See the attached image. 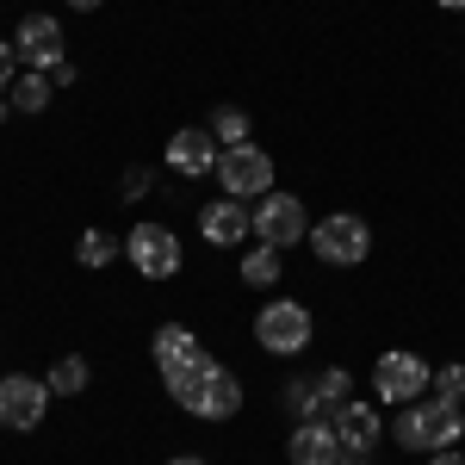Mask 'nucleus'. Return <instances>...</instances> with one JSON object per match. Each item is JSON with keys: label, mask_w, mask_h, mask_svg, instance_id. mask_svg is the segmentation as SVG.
Here are the masks:
<instances>
[{"label": "nucleus", "mask_w": 465, "mask_h": 465, "mask_svg": "<svg viewBox=\"0 0 465 465\" xmlns=\"http://www.w3.org/2000/svg\"><path fill=\"white\" fill-rule=\"evenodd\" d=\"M311 335H317V322H311V311L298 304V298H267L261 304V317H254V341H261V354H304L311 348Z\"/></svg>", "instance_id": "3"}, {"label": "nucleus", "mask_w": 465, "mask_h": 465, "mask_svg": "<svg viewBox=\"0 0 465 465\" xmlns=\"http://www.w3.org/2000/svg\"><path fill=\"white\" fill-rule=\"evenodd\" d=\"M168 397H174L186 416H199V422H230L236 410H242V379L230 372V366H217L212 354L199 360V366H180L162 379Z\"/></svg>", "instance_id": "1"}, {"label": "nucleus", "mask_w": 465, "mask_h": 465, "mask_svg": "<svg viewBox=\"0 0 465 465\" xmlns=\"http://www.w3.org/2000/svg\"><path fill=\"white\" fill-rule=\"evenodd\" d=\"M236 280H242V286H280V249H267V242H254L249 254H242V261H236Z\"/></svg>", "instance_id": "17"}, {"label": "nucleus", "mask_w": 465, "mask_h": 465, "mask_svg": "<svg viewBox=\"0 0 465 465\" xmlns=\"http://www.w3.org/2000/svg\"><path fill=\"white\" fill-rule=\"evenodd\" d=\"M335 465H372V453H341Z\"/></svg>", "instance_id": "28"}, {"label": "nucleus", "mask_w": 465, "mask_h": 465, "mask_svg": "<svg viewBox=\"0 0 465 465\" xmlns=\"http://www.w3.org/2000/svg\"><path fill=\"white\" fill-rule=\"evenodd\" d=\"M149 186H155V168L137 162V168H124V180H118V199H124V205H137V199H149Z\"/></svg>", "instance_id": "23"}, {"label": "nucleus", "mask_w": 465, "mask_h": 465, "mask_svg": "<svg viewBox=\"0 0 465 465\" xmlns=\"http://www.w3.org/2000/svg\"><path fill=\"white\" fill-rule=\"evenodd\" d=\"M13 50H19V69L50 74L56 63H69L63 19H56V13H25V19H19V32H13Z\"/></svg>", "instance_id": "10"}, {"label": "nucleus", "mask_w": 465, "mask_h": 465, "mask_svg": "<svg viewBox=\"0 0 465 465\" xmlns=\"http://www.w3.org/2000/svg\"><path fill=\"white\" fill-rule=\"evenodd\" d=\"M254 242H267V249H298V242H311V212H304V199L298 193H267V199H254Z\"/></svg>", "instance_id": "4"}, {"label": "nucleus", "mask_w": 465, "mask_h": 465, "mask_svg": "<svg viewBox=\"0 0 465 465\" xmlns=\"http://www.w3.org/2000/svg\"><path fill=\"white\" fill-rule=\"evenodd\" d=\"M168 465H212V460H199V453H174Z\"/></svg>", "instance_id": "29"}, {"label": "nucleus", "mask_w": 465, "mask_h": 465, "mask_svg": "<svg viewBox=\"0 0 465 465\" xmlns=\"http://www.w3.org/2000/svg\"><path fill=\"white\" fill-rule=\"evenodd\" d=\"M217 186H223V199H267L273 193V155L254 143H236L217 155Z\"/></svg>", "instance_id": "6"}, {"label": "nucleus", "mask_w": 465, "mask_h": 465, "mask_svg": "<svg viewBox=\"0 0 465 465\" xmlns=\"http://www.w3.org/2000/svg\"><path fill=\"white\" fill-rule=\"evenodd\" d=\"M465 434V416L460 403H447V397H416V403H403L391 422V440L403 453H440V447H460Z\"/></svg>", "instance_id": "2"}, {"label": "nucleus", "mask_w": 465, "mask_h": 465, "mask_svg": "<svg viewBox=\"0 0 465 465\" xmlns=\"http://www.w3.org/2000/svg\"><path fill=\"white\" fill-rule=\"evenodd\" d=\"M50 379H32V372H0V429L6 434H32L50 410Z\"/></svg>", "instance_id": "9"}, {"label": "nucleus", "mask_w": 465, "mask_h": 465, "mask_svg": "<svg viewBox=\"0 0 465 465\" xmlns=\"http://www.w3.org/2000/svg\"><path fill=\"white\" fill-rule=\"evenodd\" d=\"M429 465H465L460 447H440V453H429Z\"/></svg>", "instance_id": "26"}, {"label": "nucleus", "mask_w": 465, "mask_h": 465, "mask_svg": "<svg viewBox=\"0 0 465 465\" xmlns=\"http://www.w3.org/2000/svg\"><path fill=\"white\" fill-rule=\"evenodd\" d=\"M329 422H335V434H341V453H372V447L385 440L379 410H372V403H360V397H348L341 410H329Z\"/></svg>", "instance_id": "14"}, {"label": "nucleus", "mask_w": 465, "mask_h": 465, "mask_svg": "<svg viewBox=\"0 0 465 465\" xmlns=\"http://www.w3.org/2000/svg\"><path fill=\"white\" fill-rule=\"evenodd\" d=\"M149 360H155V372L168 379V372H180V366H199L205 348H199V335H193L186 322H162V329L149 335Z\"/></svg>", "instance_id": "15"}, {"label": "nucleus", "mask_w": 465, "mask_h": 465, "mask_svg": "<svg viewBox=\"0 0 465 465\" xmlns=\"http://www.w3.org/2000/svg\"><path fill=\"white\" fill-rule=\"evenodd\" d=\"M118 249H124V242H118L112 230H81V242H74V261H81L87 273H100V267H112V261H118Z\"/></svg>", "instance_id": "18"}, {"label": "nucleus", "mask_w": 465, "mask_h": 465, "mask_svg": "<svg viewBox=\"0 0 465 465\" xmlns=\"http://www.w3.org/2000/svg\"><path fill=\"white\" fill-rule=\"evenodd\" d=\"M19 81V50H13V37H0V87H13Z\"/></svg>", "instance_id": "25"}, {"label": "nucleus", "mask_w": 465, "mask_h": 465, "mask_svg": "<svg viewBox=\"0 0 465 465\" xmlns=\"http://www.w3.org/2000/svg\"><path fill=\"white\" fill-rule=\"evenodd\" d=\"M124 261H131L143 280H174L180 267H186V249H180V236L168 223H137V230L124 236Z\"/></svg>", "instance_id": "7"}, {"label": "nucleus", "mask_w": 465, "mask_h": 465, "mask_svg": "<svg viewBox=\"0 0 465 465\" xmlns=\"http://www.w3.org/2000/svg\"><path fill=\"white\" fill-rule=\"evenodd\" d=\"M434 6H440V13H465V0H434Z\"/></svg>", "instance_id": "30"}, {"label": "nucleus", "mask_w": 465, "mask_h": 465, "mask_svg": "<svg viewBox=\"0 0 465 465\" xmlns=\"http://www.w3.org/2000/svg\"><path fill=\"white\" fill-rule=\"evenodd\" d=\"M286 460L292 465H335L341 460V434H335V422H329V416L298 422V429L286 434Z\"/></svg>", "instance_id": "13"}, {"label": "nucleus", "mask_w": 465, "mask_h": 465, "mask_svg": "<svg viewBox=\"0 0 465 465\" xmlns=\"http://www.w3.org/2000/svg\"><path fill=\"white\" fill-rule=\"evenodd\" d=\"M199 236H205L212 249H242L254 236V212L242 199H212V205L199 212Z\"/></svg>", "instance_id": "12"}, {"label": "nucleus", "mask_w": 465, "mask_h": 465, "mask_svg": "<svg viewBox=\"0 0 465 465\" xmlns=\"http://www.w3.org/2000/svg\"><path fill=\"white\" fill-rule=\"evenodd\" d=\"M286 410L298 416V422L322 416V403H317V379H286Z\"/></svg>", "instance_id": "22"}, {"label": "nucleus", "mask_w": 465, "mask_h": 465, "mask_svg": "<svg viewBox=\"0 0 465 465\" xmlns=\"http://www.w3.org/2000/svg\"><path fill=\"white\" fill-rule=\"evenodd\" d=\"M217 155H223V143H217L212 131H199V124H186V131H174V137H168V168H174L180 180L217 174Z\"/></svg>", "instance_id": "11"}, {"label": "nucleus", "mask_w": 465, "mask_h": 465, "mask_svg": "<svg viewBox=\"0 0 465 465\" xmlns=\"http://www.w3.org/2000/svg\"><path fill=\"white\" fill-rule=\"evenodd\" d=\"M106 0H69V13H100Z\"/></svg>", "instance_id": "27"}, {"label": "nucleus", "mask_w": 465, "mask_h": 465, "mask_svg": "<svg viewBox=\"0 0 465 465\" xmlns=\"http://www.w3.org/2000/svg\"><path fill=\"white\" fill-rule=\"evenodd\" d=\"M434 385V366L422 354H410V348H391V354H379V366H372V391H379V403H416V397H429Z\"/></svg>", "instance_id": "5"}, {"label": "nucleus", "mask_w": 465, "mask_h": 465, "mask_svg": "<svg viewBox=\"0 0 465 465\" xmlns=\"http://www.w3.org/2000/svg\"><path fill=\"white\" fill-rule=\"evenodd\" d=\"M429 391H434V397H447V403H460V397H465V366H440Z\"/></svg>", "instance_id": "24"}, {"label": "nucleus", "mask_w": 465, "mask_h": 465, "mask_svg": "<svg viewBox=\"0 0 465 465\" xmlns=\"http://www.w3.org/2000/svg\"><path fill=\"white\" fill-rule=\"evenodd\" d=\"M6 100H13V112H50V100H56V81L37 69H19V81L6 87Z\"/></svg>", "instance_id": "16"}, {"label": "nucleus", "mask_w": 465, "mask_h": 465, "mask_svg": "<svg viewBox=\"0 0 465 465\" xmlns=\"http://www.w3.org/2000/svg\"><path fill=\"white\" fill-rule=\"evenodd\" d=\"M348 397H354V372H348V366H322V372H317V403H322V416H329V410H341Z\"/></svg>", "instance_id": "20"}, {"label": "nucleus", "mask_w": 465, "mask_h": 465, "mask_svg": "<svg viewBox=\"0 0 465 465\" xmlns=\"http://www.w3.org/2000/svg\"><path fill=\"white\" fill-rule=\"evenodd\" d=\"M44 379H50V391H56V397H81L87 385H94V366H87L81 354H63Z\"/></svg>", "instance_id": "19"}, {"label": "nucleus", "mask_w": 465, "mask_h": 465, "mask_svg": "<svg viewBox=\"0 0 465 465\" xmlns=\"http://www.w3.org/2000/svg\"><path fill=\"white\" fill-rule=\"evenodd\" d=\"M205 131H212V137H217V143H223V149L249 143V112H242V106H217V112H212V124H205Z\"/></svg>", "instance_id": "21"}, {"label": "nucleus", "mask_w": 465, "mask_h": 465, "mask_svg": "<svg viewBox=\"0 0 465 465\" xmlns=\"http://www.w3.org/2000/svg\"><path fill=\"white\" fill-rule=\"evenodd\" d=\"M311 249H317L322 267H360V261L372 254V230H366V217L335 212V217H322L317 230H311Z\"/></svg>", "instance_id": "8"}]
</instances>
